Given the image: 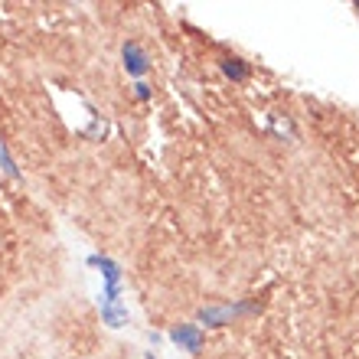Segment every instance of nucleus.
<instances>
[{"instance_id": "obj_1", "label": "nucleus", "mask_w": 359, "mask_h": 359, "mask_svg": "<svg viewBox=\"0 0 359 359\" xmlns=\"http://www.w3.org/2000/svg\"><path fill=\"white\" fill-rule=\"evenodd\" d=\"M124 69L131 72V76H141V72H147V56H144V49L137 46V43H124Z\"/></svg>"}, {"instance_id": "obj_6", "label": "nucleus", "mask_w": 359, "mask_h": 359, "mask_svg": "<svg viewBox=\"0 0 359 359\" xmlns=\"http://www.w3.org/2000/svg\"><path fill=\"white\" fill-rule=\"evenodd\" d=\"M356 10H359V4H356Z\"/></svg>"}, {"instance_id": "obj_5", "label": "nucleus", "mask_w": 359, "mask_h": 359, "mask_svg": "<svg viewBox=\"0 0 359 359\" xmlns=\"http://www.w3.org/2000/svg\"><path fill=\"white\" fill-rule=\"evenodd\" d=\"M147 359H154V356H147Z\"/></svg>"}, {"instance_id": "obj_3", "label": "nucleus", "mask_w": 359, "mask_h": 359, "mask_svg": "<svg viewBox=\"0 0 359 359\" xmlns=\"http://www.w3.org/2000/svg\"><path fill=\"white\" fill-rule=\"evenodd\" d=\"M222 72H226V76H232L236 79V82H242V79H248V66L245 62H242V59H222Z\"/></svg>"}, {"instance_id": "obj_4", "label": "nucleus", "mask_w": 359, "mask_h": 359, "mask_svg": "<svg viewBox=\"0 0 359 359\" xmlns=\"http://www.w3.org/2000/svg\"><path fill=\"white\" fill-rule=\"evenodd\" d=\"M104 320H108V327H121V323L128 320V313L118 311V307H108V304H104Z\"/></svg>"}, {"instance_id": "obj_2", "label": "nucleus", "mask_w": 359, "mask_h": 359, "mask_svg": "<svg viewBox=\"0 0 359 359\" xmlns=\"http://www.w3.org/2000/svg\"><path fill=\"white\" fill-rule=\"evenodd\" d=\"M177 343H183L189 353H196L199 350V343H203V337H199V330H193V327H177V330L170 333Z\"/></svg>"}]
</instances>
